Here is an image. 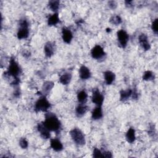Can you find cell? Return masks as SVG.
<instances>
[{"label":"cell","mask_w":158,"mask_h":158,"mask_svg":"<svg viewBox=\"0 0 158 158\" xmlns=\"http://www.w3.org/2000/svg\"><path fill=\"white\" fill-rule=\"evenodd\" d=\"M54 84L51 81H46L43 83V85L42 86V92L45 96L46 94H48L50 91L54 87Z\"/></svg>","instance_id":"21"},{"label":"cell","mask_w":158,"mask_h":158,"mask_svg":"<svg viewBox=\"0 0 158 158\" xmlns=\"http://www.w3.org/2000/svg\"><path fill=\"white\" fill-rule=\"evenodd\" d=\"M51 105L49 101L47 99L46 96H41L35 102L34 110L35 112H46L51 107Z\"/></svg>","instance_id":"5"},{"label":"cell","mask_w":158,"mask_h":158,"mask_svg":"<svg viewBox=\"0 0 158 158\" xmlns=\"http://www.w3.org/2000/svg\"><path fill=\"white\" fill-rule=\"evenodd\" d=\"M125 4L127 6H128V7H130L132 6V3H133V1H126L125 2Z\"/></svg>","instance_id":"33"},{"label":"cell","mask_w":158,"mask_h":158,"mask_svg":"<svg viewBox=\"0 0 158 158\" xmlns=\"http://www.w3.org/2000/svg\"><path fill=\"white\" fill-rule=\"evenodd\" d=\"M93 157L98 158V157H103L102 156V152H101L99 149L97 148H94L93 152Z\"/></svg>","instance_id":"29"},{"label":"cell","mask_w":158,"mask_h":158,"mask_svg":"<svg viewBox=\"0 0 158 158\" xmlns=\"http://www.w3.org/2000/svg\"><path fill=\"white\" fill-rule=\"evenodd\" d=\"M108 6L109 7L112 9H114L117 7V4L115 1H109L108 2Z\"/></svg>","instance_id":"31"},{"label":"cell","mask_w":158,"mask_h":158,"mask_svg":"<svg viewBox=\"0 0 158 158\" xmlns=\"http://www.w3.org/2000/svg\"><path fill=\"white\" fill-rule=\"evenodd\" d=\"M70 135L72 140L78 146H83L85 144L86 141L85 135L78 128H73L71 130Z\"/></svg>","instance_id":"4"},{"label":"cell","mask_w":158,"mask_h":158,"mask_svg":"<svg viewBox=\"0 0 158 158\" xmlns=\"http://www.w3.org/2000/svg\"><path fill=\"white\" fill-rule=\"evenodd\" d=\"M151 29L155 34H157V32H158V19H154L152 22Z\"/></svg>","instance_id":"28"},{"label":"cell","mask_w":158,"mask_h":158,"mask_svg":"<svg viewBox=\"0 0 158 158\" xmlns=\"http://www.w3.org/2000/svg\"><path fill=\"white\" fill-rule=\"evenodd\" d=\"M37 129L40 134V136L43 139H49L51 136L50 130L44 125L43 122H40L37 125Z\"/></svg>","instance_id":"9"},{"label":"cell","mask_w":158,"mask_h":158,"mask_svg":"<svg viewBox=\"0 0 158 158\" xmlns=\"http://www.w3.org/2000/svg\"><path fill=\"white\" fill-rule=\"evenodd\" d=\"M88 107L85 104H80L75 109V113L78 117H81L84 115L88 111Z\"/></svg>","instance_id":"17"},{"label":"cell","mask_w":158,"mask_h":158,"mask_svg":"<svg viewBox=\"0 0 158 158\" xmlns=\"http://www.w3.org/2000/svg\"><path fill=\"white\" fill-rule=\"evenodd\" d=\"M29 35V25L27 19H22L19 22L17 36L18 39H26Z\"/></svg>","instance_id":"3"},{"label":"cell","mask_w":158,"mask_h":158,"mask_svg":"<svg viewBox=\"0 0 158 158\" xmlns=\"http://www.w3.org/2000/svg\"><path fill=\"white\" fill-rule=\"evenodd\" d=\"M102 110L101 106H96L91 112V118L94 120H99L102 117Z\"/></svg>","instance_id":"16"},{"label":"cell","mask_w":158,"mask_h":158,"mask_svg":"<svg viewBox=\"0 0 158 158\" xmlns=\"http://www.w3.org/2000/svg\"><path fill=\"white\" fill-rule=\"evenodd\" d=\"M72 77V75L70 72H65L59 77V82L64 85H67L70 83Z\"/></svg>","instance_id":"19"},{"label":"cell","mask_w":158,"mask_h":158,"mask_svg":"<svg viewBox=\"0 0 158 158\" xmlns=\"http://www.w3.org/2000/svg\"><path fill=\"white\" fill-rule=\"evenodd\" d=\"M79 75L82 80H87L91 77L90 70L85 65H81L79 69Z\"/></svg>","instance_id":"14"},{"label":"cell","mask_w":158,"mask_h":158,"mask_svg":"<svg viewBox=\"0 0 158 158\" xmlns=\"http://www.w3.org/2000/svg\"><path fill=\"white\" fill-rule=\"evenodd\" d=\"M21 69L19 65V64L16 62L15 59L14 57H11L9 62V65L7 69V70L5 72H4V76L6 78L9 77H12L14 78L13 81L11 82V83L15 81V80L19 78V75L21 73ZM10 83V84H11Z\"/></svg>","instance_id":"2"},{"label":"cell","mask_w":158,"mask_h":158,"mask_svg":"<svg viewBox=\"0 0 158 158\" xmlns=\"http://www.w3.org/2000/svg\"><path fill=\"white\" fill-rule=\"evenodd\" d=\"M43 123L50 131L58 133L61 129V123L54 113L47 112L45 114V118Z\"/></svg>","instance_id":"1"},{"label":"cell","mask_w":158,"mask_h":158,"mask_svg":"<svg viewBox=\"0 0 158 158\" xmlns=\"http://www.w3.org/2000/svg\"><path fill=\"white\" fill-rule=\"evenodd\" d=\"M132 89H122L120 91V99L122 101H127L130 97L131 96Z\"/></svg>","instance_id":"22"},{"label":"cell","mask_w":158,"mask_h":158,"mask_svg":"<svg viewBox=\"0 0 158 158\" xmlns=\"http://www.w3.org/2000/svg\"><path fill=\"white\" fill-rule=\"evenodd\" d=\"M60 6V2L57 0H52L49 1L48 2V6L51 9V10L54 11V12H56L57 10L59 8Z\"/></svg>","instance_id":"24"},{"label":"cell","mask_w":158,"mask_h":158,"mask_svg":"<svg viewBox=\"0 0 158 158\" xmlns=\"http://www.w3.org/2000/svg\"><path fill=\"white\" fill-rule=\"evenodd\" d=\"M102 156H103V157H107V158L112 157V153L109 151H105L102 152Z\"/></svg>","instance_id":"32"},{"label":"cell","mask_w":158,"mask_h":158,"mask_svg":"<svg viewBox=\"0 0 158 158\" xmlns=\"http://www.w3.org/2000/svg\"><path fill=\"white\" fill-rule=\"evenodd\" d=\"M91 55L93 59L99 60L102 59L106 55V53L102 46L100 45H96L91 49Z\"/></svg>","instance_id":"8"},{"label":"cell","mask_w":158,"mask_h":158,"mask_svg":"<svg viewBox=\"0 0 158 158\" xmlns=\"http://www.w3.org/2000/svg\"><path fill=\"white\" fill-rule=\"evenodd\" d=\"M104 80L107 85H111L115 79V75L110 70H106L104 72Z\"/></svg>","instance_id":"15"},{"label":"cell","mask_w":158,"mask_h":158,"mask_svg":"<svg viewBox=\"0 0 158 158\" xmlns=\"http://www.w3.org/2000/svg\"><path fill=\"white\" fill-rule=\"evenodd\" d=\"M91 100L97 106H102L104 102V96L100 92L99 89L94 88L93 90Z\"/></svg>","instance_id":"7"},{"label":"cell","mask_w":158,"mask_h":158,"mask_svg":"<svg viewBox=\"0 0 158 158\" xmlns=\"http://www.w3.org/2000/svg\"><path fill=\"white\" fill-rule=\"evenodd\" d=\"M51 148L56 152H59L63 150L64 146L61 141L57 138H52L50 140Z\"/></svg>","instance_id":"13"},{"label":"cell","mask_w":158,"mask_h":158,"mask_svg":"<svg viewBox=\"0 0 158 158\" xmlns=\"http://www.w3.org/2000/svg\"><path fill=\"white\" fill-rule=\"evenodd\" d=\"M19 146L22 149H27L28 146V142L25 138H21L19 139Z\"/></svg>","instance_id":"27"},{"label":"cell","mask_w":158,"mask_h":158,"mask_svg":"<svg viewBox=\"0 0 158 158\" xmlns=\"http://www.w3.org/2000/svg\"><path fill=\"white\" fill-rule=\"evenodd\" d=\"M55 46L54 44L51 41L47 42L44 46V54L48 57H51L54 53Z\"/></svg>","instance_id":"12"},{"label":"cell","mask_w":158,"mask_h":158,"mask_svg":"<svg viewBox=\"0 0 158 158\" xmlns=\"http://www.w3.org/2000/svg\"><path fill=\"white\" fill-rule=\"evenodd\" d=\"M125 138L127 142L129 143H133L135 141L136 139V136H135V130L133 128L131 127L127 130L125 134Z\"/></svg>","instance_id":"18"},{"label":"cell","mask_w":158,"mask_h":158,"mask_svg":"<svg viewBox=\"0 0 158 158\" xmlns=\"http://www.w3.org/2000/svg\"><path fill=\"white\" fill-rule=\"evenodd\" d=\"M117 40L122 48H126L129 41V35L124 30H120L117 33Z\"/></svg>","instance_id":"6"},{"label":"cell","mask_w":158,"mask_h":158,"mask_svg":"<svg viewBox=\"0 0 158 158\" xmlns=\"http://www.w3.org/2000/svg\"><path fill=\"white\" fill-rule=\"evenodd\" d=\"M155 78L154 73L151 70H146L143 75V80L145 81L152 80Z\"/></svg>","instance_id":"25"},{"label":"cell","mask_w":158,"mask_h":158,"mask_svg":"<svg viewBox=\"0 0 158 158\" xmlns=\"http://www.w3.org/2000/svg\"><path fill=\"white\" fill-rule=\"evenodd\" d=\"M14 96L15 97H19L20 96V91L19 89H16L14 93Z\"/></svg>","instance_id":"34"},{"label":"cell","mask_w":158,"mask_h":158,"mask_svg":"<svg viewBox=\"0 0 158 158\" xmlns=\"http://www.w3.org/2000/svg\"><path fill=\"white\" fill-rule=\"evenodd\" d=\"M88 98V94L85 90L80 91L77 94V100L80 104H85Z\"/></svg>","instance_id":"23"},{"label":"cell","mask_w":158,"mask_h":158,"mask_svg":"<svg viewBox=\"0 0 158 158\" xmlns=\"http://www.w3.org/2000/svg\"><path fill=\"white\" fill-rule=\"evenodd\" d=\"M138 41L140 46L144 51H148L151 48V44L149 42L148 36L144 33H141L138 37Z\"/></svg>","instance_id":"10"},{"label":"cell","mask_w":158,"mask_h":158,"mask_svg":"<svg viewBox=\"0 0 158 158\" xmlns=\"http://www.w3.org/2000/svg\"><path fill=\"white\" fill-rule=\"evenodd\" d=\"M60 19L57 12H54L48 19V24L49 26H54L59 23Z\"/></svg>","instance_id":"20"},{"label":"cell","mask_w":158,"mask_h":158,"mask_svg":"<svg viewBox=\"0 0 158 158\" xmlns=\"http://www.w3.org/2000/svg\"><path fill=\"white\" fill-rule=\"evenodd\" d=\"M148 133L151 136H154V135H156V130L154 125H150Z\"/></svg>","instance_id":"30"},{"label":"cell","mask_w":158,"mask_h":158,"mask_svg":"<svg viewBox=\"0 0 158 158\" xmlns=\"http://www.w3.org/2000/svg\"><path fill=\"white\" fill-rule=\"evenodd\" d=\"M109 22L113 25H118L122 22V19L118 15H114L110 18Z\"/></svg>","instance_id":"26"},{"label":"cell","mask_w":158,"mask_h":158,"mask_svg":"<svg viewBox=\"0 0 158 158\" xmlns=\"http://www.w3.org/2000/svg\"><path fill=\"white\" fill-rule=\"evenodd\" d=\"M62 38L65 43L69 44L72 40L73 34L69 28L64 27L62 29Z\"/></svg>","instance_id":"11"}]
</instances>
